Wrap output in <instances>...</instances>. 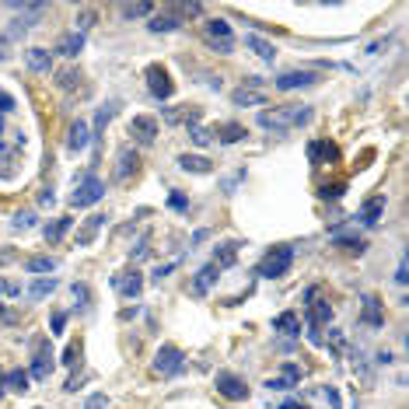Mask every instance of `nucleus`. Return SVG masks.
<instances>
[{"label":"nucleus","mask_w":409,"mask_h":409,"mask_svg":"<svg viewBox=\"0 0 409 409\" xmlns=\"http://www.w3.org/2000/svg\"><path fill=\"white\" fill-rule=\"evenodd\" d=\"M35 409H46V406H35Z\"/></svg>","instance_id":"nucleus-57"},{"label":"nucleus","mask_w":409,"mask_h":409,"mask_svg":"<svg viewBox=\"0 0 409 409\" xmlns=\"http://www.w3.org/2000/svg\"><path fill=\"white\" fill-rule=\"evenodd\" d=\"M25 270L28 273H53L57 270V259H53V255H32V259L25 263Z\"/></svg>","instance_id":"nucleus-32"},{"label":"nucleus","mask_w":409,"mask_h":409,"mask_svg":"<svg viewBox=\"0 0 409 409\" xmlns=\"http://www.w3.org/2000/svg\"><path fill=\"white\" fill-rule=\"evenodd\" d=\"M57 84H60L63 91H74V88L81 84V70H74V67H67V70H57Z\"/></svg>","instance_id":"nucleus-35"},{"label":"nucleus","mask_w":409,"mask_h":409,"mask_svg":"<svg viewBox=\"0 0 409 409\" xmlns=\"http://www.w3.org/2000/svg\"><path fill=\"white\" fill-rule=\"evenodd\" d=\"M273 84H277L280 91H297V88L319 84V74H315V70H287V74H280Z\"/></svg>","instance_id":"nucleus-9"},{"label":"nucleus","mask_w":409,"mask_h":409,"mask_svg":"<svg viewBox=\"0 0 409 409\" xmlns=\"http://www.w3.org/2000/svg\"><path fill=\"white\" fill-rule=\"evenodd\" d=\"M168 207H172V210H189V199H186L182 192H172V196H168Z\"/></svg>","instance_id":"nucleus-43"},{"label":"nucleus","mask_w":409,"mask_h":409,"mask_svg":"<svg viewBox=\"0 0 409 409\" xmlns=\"http://www.w3.org/2000/svg\"><path fill=\"white\" fill-rule=\"evenodd\" d=\"M81 350H84L81 339L67 343V350H63V364H67V368H77V364H81Z\"/></svg>","instance_id":"nucleus-36"},{"label":"nucleus","mask_w":409,"mask_h":409,"mask_svg":"<svg viewBox=\"0 0 409 409\" xmlns=\"http://www.w3.org/2000/svg\"><path fill=\"white\" fill-rule=\"evenodd\" d=\"M217 137H221V143H238L245 137V126L241 123H224V126H217Z\"/></svg>","instance_id":"nucleus-33"},{"label":"nucleus","mask_w":409,"mask_h":409,"mask_svg":"<svg viewBox=\"0 0 409 409\" xmlns=\"http://www.w3.org/2000/svg\"><path fill=\"white\" fill-rule=\"evenodd\" d=\"M315 294H319V290H308V301H312V304H308V322H312V329L319 332L326 322H332V304H329V301H315Z\"/></svg>","instance_id":"nucleus-12"},{"label":"nucleus","mask_w":409,"mask_h":409,"mask_svg":"<svg viewBox=\"0 0 409 409\" xmlns=\"http://www.w3.org/2000/svg\"><path fill=\"white\" fill-rule=\"evenodd\" d=\"M84 409H106V395H101V392H98V395H91V399L84 402Z\"/></svg>","instance_id":"nucleus-49"},{"label":"nucleus","mask_w":409,"mask_h":409,"mask_svg":"<svg viewBox=\"0 0 409 409\" xmlns=\"http://www.w3.org/2000/svg\"><path fill=\"white\" fill-rule=\"evenodd\" d=\"M25 60H28V67H32L35 74H49V70H53V53H49V49H42V46L28 49Z\"/></svg>","instance_id":"nucleus-19"},{"label":"nucleus","mask_w":409,"mask_h":409,"mask_svg":"<svg viewBox=\"0 0 409 409\" xmlns=\"http://www.w3.org/2000/svg\"><path fill=\"white\" fill-rule=\"evenodd\" d=\"M290 263H294V248L290 245H277V248H270L263 255V263H259L255 273H259L263 280H277V277H283L290 270Z\"/></svg>","instance_id":"nucleus-2"},{"label":"nucleus","mask_w":409,"mask_h":409,"mask_svg":"<svg viewBox=\"0 0 409 409\" xmlns=\"http://www.w3.org/2000/svg\"><path fill=\"white\" fill-rule=\"evenodd\" d=\"M94 21H98V14H94L91 8H88V11H81V14H77V35H84V32H88Z\"/></svg>","instance_id":"nucleus-40"},{"label":"nucleus","mask_w":409,"mask_h":409,"mask_svg":"<svg viewBox=\"0 0 409 409\" xmlns=\"http://www.w3.org/2000/svg\"><path fill=\"white\" fill-rule=\"evenodd\" d=\"M182 21L172 14V11H161V14H150V21H147V28L150 32H175Z\"/></svg>","instance_id":"nucleus-26"},{"label":"nucleus","mask_w":409,"mask_h":409,"mask_svg":"<svg viewBox=\"0 0 409 409\" xmlns=\"http://www.w3.org/2000/svg\"><path fill=\"white\" fill-rule=\"evenodd\" d=\"M53 290H57V280H53V277H42V280H35V283L28 287V294H32L35 301L49 297V294H53Z\"/></svg>","instance_id":"nucleus-34"},{"label":"nucleus","mask_w":409,"mask_h":409,"mask_svg":"<svg viewBox=\"0 0 409 409\" xmlns=\"http://www.w3.org/2000/svg\"><path fill=\"white\" fill-rule=\"evenodd\" d=\"M182 368H186V353H182L175 343H165V346L154 353V375L172 378V375H179Z\"/></svg>","instance_id":"nucleus-5"},{"label":"nucleus","mask_w":409,"mask_h":409,"mask_svg":"<svg viewBox=\"0 0 409 409\" xmlns=\"http://www.w3.org/2000/svg\"><path fill=\"white\" fill-rule=\"evenodd\" d=\"M101 224H106V217H98V214H94V217H88V221H84V228L77 231V245H91Z\"/></svg>","instance_id":"nucleus-31"},{"label":"nucleus","mask_w":409,"mask_h":409,"mask_svg":"<svg viewBox=\"0 0 409 409\" xmlns=\"http://www.w3.org/2000/svg\"><path fill=\"white\" fill-rule=\"evenodd\" d=\"M112 287H116L123 297H140L143 280H140V273L133 270V273H119V277H112Z\"/></svg>","instance_id":"nucleus-16"},{"label":"nucleus","mask_w":409,"mask_h":409,"mask_svg":"<svg viewBox=\"0 0 409 409\" xmlns=\"http://www.w3.org/2000/svg\"><path fill=\"white\" fill-rule=\"evenodd\" d=\"M266 388H273V392H287V388H294L290 381H283V378H270L266 381Z\"/></svg>","instance_id":"nucleus-48"},{"label":"nucleus","mask_w":409,"mask_h":409,"mask_svg":"<svg viewBox=\"0 0 409 409\" xmlns=\"http://www.w3.org/2000/svg\"><path fill=\"white\" fill-rule=\"evenodd\" d=\"M245 46L252 49L259 60H266V63H273V57H277V49H273V42H266L263 35H245Z\"/></svg>","instance_id":"nucleus-21"},{"label":"nucleus","mask_w":409,"mask_h":409,"mask_svg":"<svg viewBox=\"0 0 409 409\" xmlns=\"http://www.w3.org/2000/svg\"><path fill=\"white\" fill-rule=\"evenodd\" d=\"M319 196H326V199H339V196H343V186H322Z\"/></svg>","instance_id":"nucleus-46"},{"label":"nucleus","mask_w":409,"mask_h":409,"mask_svg":"<svg viewBox=\"0 0 409 409\" xmlns=\"http://www.w3.org/2000/svg\"><path fill=\"white\" fill-rule=\"evenodd\" d=\"M8 8H11L14 14H21V18H18L21 28H32L35 21H42V18L49 14V4H8Z\"/></svg>","instance_id":"nucleus-13"},{"label":"nucleus","mask_w":409,"mask_h":409,"mask_svg":"<svg viewBox=\"0 0 409 409\" xmlns=\"http://www.w3.org/2000/svg\"><path fill=\"white\" fill-rule=\"evenodd\" d=\"M137 168H140L137 150H133V147H123V150H119V158H116V179L126 182L130 175H137Z\"/></svg>","instance_id":"nucleus-14"},{"label":"nucleus","mask_w":409,"mask_h":409,"mask_svg":"<svg viewBox=\"0 0 409 409\" xmlns=\"http://www.w3.org/2000/svg\"><path fill=\"white\" fill-rule=\"evenodd\" d=\"M101 196H106V182L94 179V175H84V179L74 186V192H70V207H74V210H81V207H94Z\"/></svg>","instance_id":"nucleus-3"},{"label":"nucleus","mask_w":409,"mask_h":409,"mask_svg":"<svg viewBox=\"0 0 409 409\" xmlns=\"http://www.w3.org/2000/svg\"><path fill=\"white\" fill-rule=\"evenodd\" d=\"M49 371H53V346H49V339H35V346H32V375L28 378L46 381Z\"/></svg>","instance_id":"nucleus-8"},{"label":"nucleus","mask_w":409,"mask_h":409,"mask_svg":"<svg viewBox=\"0 0 409 409\" xmlns=\"http://www.w3.org/2000/svg\"><path fill=\"white\" fill-rule=\"evenodd\" d=\"M0 133H4V116H0Z\"/></svg>","instance_id":"nucleus-56"},{"label":"nucleus","mask_w":409,"mask_h":409,"mask_svg":"<svg viewBox=\"0 0 409 409\" xmlns=\"http://www.w3.org/2000/svg\"><path fill=\"white\" fill-rule=\"evenodd\" d=\"M112 116H116V106H106V109H98V119H94V133H101V130H106Z\"/></svg>","instance_id":"nucleus-39"},{"label":"nucleus","mask_w":409,"mask_h":409,"mask_svg":"<svg viewBox=\"0 0 409 409\" xmlns=\"http://www.w3.org/2000/svg\"><path fill=\"white\" fill-rule=\"evenodd\" d=\"M91 143V130H88V123L84 119H77L70 130H67V147L74 150V154H81V150Z\"/></svg>","instance_id":"nucleus-17"},{"label":"nucleus","mask_w":409,"mask_h":409,"mask_svg":"<svg viewBox=\"0 0 409 409\" xmlns=\"http://www.w3.org/2000/svg\"><path fill=\"white\" fill-rule=\"evenodd\" d=\"M203 39H207L221 57L235 53V35H231V25L224 18H210L207 25H203Z\"/></svg>","instance_id":"nucleus-4"},{"label":"nucleus","mask_w":409,"mask_h":409,"mask_svg":"<svg viewBox=\"0 0 409 409\" xmlns=\"http://www.w3.org/2000/svg\"><path fill=\"white\" fill-rule=\"evenodd\" d=\"M0 322H4V326H14V322H21V315L11 312V308H0Z\"/></svg>","instance_id":"nucleus-47"},{"label":"nucleus","mask_w":409,"mask_h":409,"mask_svg":"<svg viewBox=\"0 0 409 409\" xmlns=\"http://www.w3.org/2000/svg\"><path fill=\"white\" fill-rule=\"evenodd\" d=\"M70 228V217H57V221H49L46 228H42V235H46V241L49 245H57L60 238H63V231Z\"/></svg>","instance_id":"nucleus-30"},{"label":"nucleus","mask_w":409,"mask_h":409,"mask_svg":"<svg viewBox=\"0 0 409 409\" xmlns=\"http://www.w3.org/2000/svg\"><path fill=\"white\" fill-rule=\"evenodd\" d=\"M273 329L283 332V336H301V319H297L294 312H283V315L273 319Z\"/></svg>","instance_id":"nucleus-27"},{"label":"nucleus","mask_w":409,"mask_h":409,"mask_svg":"<svg viewBox=\"0 0 409 409\" xmlns=\"http://www.w3.org/2000/svg\"><path fill=\"white\" fill-rule=\"evenodd\" d=\"M326 399H329V406H332V409H343V402H339V392H336V388H326Z\"/></svg>","instance_id":"nucleus-51"},{"label":"nucleus","mask_w":409,"mask_h":409,"mask_svg":"<svg viewBox=\"0 0 409 409\" xmlns=\"http://www.w3.org/2000/svg\"><path fill=\"white\" fill-rule=\"evenodd\" d=\"M119 14L123 18H143V14H154V8H150V4H123Z\"/></svg>","instance_id":"nucleus-37"},{"label":"nucleus","mask_w":409,"mask_h":409,"mask_svg":"<svg viewBox=\"0 0 409 409\" xmlns=\"http://www.w3.org/2000/svg\"><path fill=\"white\" fill-rule=\"evenodd\" d=\"M32 221H35V214H18L11 228H14V231H28V228H32Z\"/></svg>","instance_id":"nucleus-44"},{"label":"nucleus","mask_w":409,"mask_h":409,"mask_svg":"<svg viewBox=\"0 0 409 409\" xmlns=\"http://www.w3.org/2000/svg\"><path fill=\"white\" fill-rule=\"evenodd\" d=\"M4 112H14V98L8 91H0V116H4Z\"/></svg>","instance_id":"nucleus-45"},{"label":"nucleus","mask_w":409,"mask_h":409,"mask_svg":"<svg viewBox=\"0 0 409 409\" xmlns=\"http://www.w3.org/2000/svg\"><path fill=\"white\" fill-rule=\"evenodd\" d=\"M189 137H192V143H196V147H207V143L214 140L207 126H189Z\"/></svg>","instance_id":"nucleus-38"},{"label":"nucleus","mask_w":409,"mask_h":409,"mask_svg":"<svg viewBox=\"0 0 409 409\" xmlns=\"http://www.w3.org/2000/svg\"><path fill=\"white\" fill-rule=\"evenodd\" d=\"M179 168L182 172H192V175H210L214 172V165L207 158H199V154H182L179 158Z\"/></svg>","instance_id":"nucleus-23"},{"label":"nucleus","mask_w":409,"mask_h":409,"mask_svg":"<svg viewBox=\"0 0 409 409\" xmlns=\"http://www.w3.org/2000/svg\"><path fill=\"white\" fill-rule=\"evenodd\" d=\"M301 375H304V371H301L297 364H283V371H280V378H283V381H290V385H297V381H301Z\"/></svg>","instance_id":"nucleus-41"},{"label":"nucleus","mask_w":409,"mask_h":409,"mask_svg":"<svg viewBox=\"0 0 409 409\" xmlns=\"http://www.w3.org/2000/svg\"><path fill=\"white\" fill-rule=\"evenodd\" d=\"M214 388H217L224 399H231V402H245V399H248V385H245V378H238L235 371H217Z\"/></svg>","instance_id":"nucleus-7"},{"label":"nucleus","mask_w":409,"mask_h":409,"mask_svg":"<svg viewBox=\"0 0 409 409\" xmlns=\"http://www.w3.org/2000/svg\"><path fill=\"white\" fill-rule=\"evenodd\" d=\"M361 319H364L368 326H375V329H378V326H385V312H381V301H378L375 294H368V297H364V312H361Z\"/></svg>","instance_id":"nucleus-20"},{"label":"nucleus","mask_w":409,"mask_h":409,"mask_svg":"<svg viewBox=\"0 0 409 409\" xmlns=\"http://www.w3.org/2000/svg\"><path fill=\"white\" fill-rule=\"evenodd\" d=\"M63 326H67V315L57 312V315H53V332H63Z\"/></svg>","instance_id":"nucleus-52"},{"label":"nucleus","mask_w":409,"mask_h":409,"mask_svg":"<svg viewBox=\"0 0 409 409\" xmlns=\"http://www.w3.org/2000/svg\"><path fill=\"white\" fill-rule=\"evenodd\" d=\"M0 395H4V388H0Z\"/></svg>","instance_id":"nucleus-58"},{"label":"nucleus","mask_w":409,"mask_h":409,"mask_svg":"<svg viewBox=\"0 0 409 409\" xmlns=\"http://www.w3.org/2000/svg\"><path fill=\"white\" fill-rule=\"evenodd\" d=\"M172 270H175V263H168V266H158V270H154V283H161V280H165Z\"/></svg>","instance_id":"nucleus-50"},{"label":"nucleus","mask_w":409,"mask_h":409,"mask_svg":"<svg viewBox=\"0 0 409 409\" xmlns=\"http://www.w3.org/2000/svg\"><path fill=\"white\" fill-rule=\"evenodd\" d=\"M395 280H399V283H406V280H409V277H406V263H399V273H395Z\"/></svg>","instance_id":"nucleus-54"},{"label":"nucleus","mask_w":409,"mask_h":409,"mask_svg":"<svg viewBox=\"0 0 409 409\" xmlns=\"http://www.w3.org/2000/svg\"><path fill=\"white\" fill-rule=\"evenodd\" d=\"M0 388H8V392H28V371H8L4 378H0Z\"/></svg>","instance_id":"nucleus-28"},{"label":"nucleus","mask_w":409,"mask_h":409,"mask_svg":"<svg viewBox=\"0 0 409 409\" xmlns=\"http://www.w3.org/2000/svg\"><path fill=\"white\" fill-rule=\"evenodd\" d=\"M308 158H312V165H329V161L339 158V150H336V143H329V140H312V143H308Z\"/></svg>","instance_id":"nucleus-15"},{"label":"nucleus","mask_w":409,"mask_h":409,"mask_svg":"<svg viewBox=\"0 0 409 409\" xmlns=\"http://www.w3.org/2000/svg\"><path fill=\"white\" fill-rule=\"evenodd\" d=\"M81 49H84V35H77V32H67V35L57 42V53H60V57H67V60H74V57L81 53Z\"/></svg>","instance_id":"nucleus-22"},{"label":"nucleus","mask_w":409,"mask_h":409,"mask_svg":"<svg viewBox=\"0 0 409 409\" xmlns=\"http://www.w3.org/2000/svg\"><path fill=\"white\" fill-rule=\"evenodd\" d=\"M385 214V196H375L364 203V210H361V221L364 224H378V217Z\"/></svg>","instance_id":"nucleus-29"},{"label":"nucleus","mask_w":409,"mask_h":409,"mask_svg":"<svg viewBox=\"0 0 409 409\" xmlns=\"http://www.w3.org/2000/svg\"><path fill=\"white\" fill-rule=\"evenodd\" d=\"M143 81H147V91L154 94V98H161V101H168V98L175 94V81L168 77V70H165L161 63H150V67L143 70Z\"/></svg>","instance_id":"nucleus-6"},{"label":"nucleus","mask_w":409,"mask_h":409,"mask_svg":"<svg viewBox=\"0 0 409 409\" xmlns=\"http://www.w3.org/2000/svg\"><path fill=\"white\" fill-rule=\"evenodd\" d=\"M280 409H304V406H301V402H283Z\"/></svg>","instance_id":"nucleus-55"},{"label":"nucleus","mask_w":409,"mask_h":409,"mask_svg":"<svg viewBox=\"0 0 409 409\" xmlns=\"http://www.w3.org/2000/svg\"><path fill=\"white\" fill-rule=\"evenodd\" d=\"M332 241H336L339 248H346V252H357V255L368 248V241H364L361 235H346V231H332Z\"/></svg>","instance_id":"nucleus-25"},{"label":"nucleus","mask_w":409,"mask_h":409,"mask_svg":"<svg viewBox=\"0 0 409 409\" xmlns=\"http://www.w3.org/2000/svg\"><path fill=\"white\" fill-rule=\"evenodd\" d=\"M74 297H77V301H88L91 294H88V287H84V283H74Z\"/></svg>","instance_id":"nucleus-53"},{"label":"nucleus","mask_w":409,"mask_h":409,"mask_svg":"<svg viewBox=\"0 0 409 409\" xmlns=\"http://www.w3.org/2000/svg\"><path fill=\"white\" fill-rule=\"evenodd\" d=\"M312 119V109L308 106H280V109H263L259 112V126L263 130H273V133H287L294 126H304Z\"/></svg>","instance_id":"nucleus-1"},{"label":"nucleus","mask_w":409,"mask_h":409,"mask_svg":"<svg viewBox=\"0 0 409 409\" xmlns=\"http://www.w3.org/2000/svg\"><path fill=\"white\" fill-rule=\"evenodd\" d=\"M130 137H133L137 143H154V137H158V119H154V116H133Z\"/></svg>","instance_id":"nucleus-10"},{"label":"nucleus","mask_w":409,"mask_h":409,"mask_svg":"<svg viewBox=\"0 0 409 409\" xmlns=\"http://www.w3.org/2000/svg\"><path fill=\"white\" fill-rule=\"evenodd\" d=\"M217 273H221V270H217L214 263H207V266H203V270L196 273V280H192V287H189V290H192L196 297H203V294H207V290L217 283Z\"/></svg>","instance_id":"nucleus-18"},{"label":"nucleus","mask_w":409,"mask_h":409,"mask_svg":"<svg viewBox=\"0 0 409 409\" xmlns=\"http://www.w3.org/2000/svg\"><path fill=\"white\" fill-rule=\"evenodd\" d=\"M231 101L238 109H263L266 106V91L263 88H238V91H231Z\"/></svg>","instance_id":"nucleus-11"},{"label":"nucleus","mask_w":409,"mask_h":409,"mask_svg":"<svg viewBox=\"0 0 409 409\" xmlns=\"http://www.w3.org/2000/svg\"><path fill=\"white\" fill-rule=\"evenodd\" d=\"M21 294V283L14 280H0V297H18Z\"/></svg>","instance_id":"nucleus-42"},{"label":"nucleus","mask_w":409,"mask_h":409,"mask_svg":"<svg viewBox=\"0 0 409 409\" xmlns=\"http://www.w3.org/2000/svg\"><path fill=\"white\" fill-rule=\"evenodd\" d=\"M235 259H238V241H224V245H217V252H214V266H217V270L235 266Z\"/></svg>","instance_id":"nucleus-24"}]
</instances>
